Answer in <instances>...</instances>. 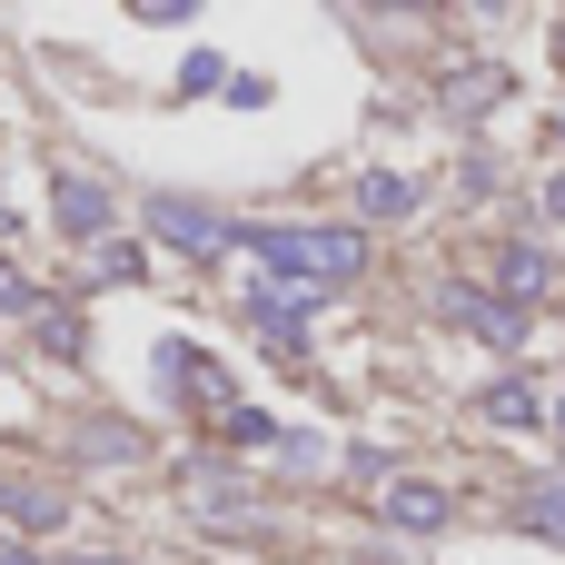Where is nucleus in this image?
<instances>
[{
    "label": "nucleus",
    "mask_w": 565,
    "mask_h": 565,
    "mask_svg": "<svg viewBox=\"0 0 565 565\" xmlns=\"http://www.w3.org/2000/svg\"><path fill=\"white\" fill-rule=\"evenodd\" d=\"M79 565H119V556H79Z\"/></svg>",
    "instance_id": "obj_13"
},
{
    "label": "nucleus",
    "mask_w": 565,
    "mask_h": 565,
    "mask_svg": "<svg viewBox=\"0 0 565 565\" xmlns=\"http://www.w3.org/2000/svg\"><path fill=\"white\" fill-rule=\"evenodd\" d=\"M149 228H159L169 248H228V238H238L228 218H209V209H189V199H159V209H149Z\"/></svg>",
    "instance_id": "obj_2"
},
{
    "label": "nucleus",
    "mask_w": 565,
    "mask_h": 565,
    "mask_svg": "<svg viewBox=\"0 0 565 565\" xmlns=\"http://www.w3.org/2000/svg\"><path fill=\"white\" fill-rule=\"evenodd\" d=\"M487 417H507V427H526V417H536V397H526V387H497V397H487Z\"/></svg>",
    "instance_id": "obj_9"
},
{
    "label": "nucleus",
    "mask_w": 565,
    "mask_h": 565,
    "mask_svg": "<svg viewBox=\"0 0 565 565\" xmlns=\"http://www.w3.org/2000/svg\"><path fill=\"white\" fill-rule=\"evenodd\" d=\"M447 308H457L477 338H516V308H487V298H467V288H447Z\"/></svg>",
    "instance_id": "obj_6"
},
{
    "label": "nucleus",
    "mask_w": 565,
    "mask_h": 565,
    "mask_svg": "<svg viewBox=\"0 0 565 565\" xmlns=\"http://www.w3.org/2000/svg\"><path fill=\"white\" fill-rule=\"evenodd\" d=\"M20 298H30V288H20V278H10V268H0V308H20Z\"/></svg>",
    "instance_id": "obj_10"
},
{
    "label": "nucleus",
    "mask_w": 565,
    "mask_h": 565,
    "mask_svg": "<svg viewBox=\"0 0 565 565\" xmlns=\"http://www.w3.org/2000/svg\"><path fill=\"white\" fill-rule=\"evenodd\" d=\"M447 516H457V507H447V487L387 477V526H417V536H427V526H447Z\"/></svg>",
    "instance_id": "obj_3"
},
{
    "label": "nucleus",
    "mask_w": 565,
    "mask_h": 565,
    "mask_svg": "<svg viewBox=\"0 0 565 565\" xmlns=\"http://www.w3.org/2000/svg\"><path fill=\"white\" fill-rule=\"evenodd\" d=\"M169 387H189L199 407H228V377H218V367H209L199 348H169Z\"/></svg>",
    "instance_id": "obj_4"
},
{
    "label": "nucleus",
    "mask_w": 565,
    "mask_h": 565,
    "mask_svg": "<svg viewBox=\"0 0 565 565\" xmlns=\"http://www.w3.org/2000/svg\"><path fill=\"white\" fill-rule=\"evenodd\" d=\"M0 516H30V526H50V516H60V507H50V497H40V487H0Z\"/></svg>",
    "instance_id": "obj_8"
},
{
    "label": "nucleus",
    "mask_w": 565,
    "mask_h": 565,
    "mask_svg": "<svg viewBox=\"0 0 565 565\" xmlns=\"http://www.w3.org/2000/svg\"><path fill=\"white\" fill-rule=\"evenodd\" d=\"M526 526H536V536H556V546H565V487H546V497H526Z\"/></svg>",
    "instance_id": "obj_7"
},
{
    "label": "nucleus",
    "mask_w": 565,
    "mask_h": 565,
    "mask_svg": "<svg viewBox=\"0 0 565 565\" xmlns=\"http://www.w3.org/2000/svg\"><path fill=\"white\" fill-rule=\"evenodd\" d=\"M546 209H556V218H565V179H556V189H546Z\"/></svg>",
    "instance_id": "obj_12"
},
{
    "label": "nucleus",
    "mask_w": 565,
    "mask_h": 565,
    "mask_svg": "<svg viewBox=\"0 0 565 565\" xmlns=\"http://www.w3.org/2000/svg\"><path fill=\"white\" fill-rule=\"evenodd\" d=\"M60 228H109V189H89V179H60Z\"/></svg>",
    "instance_id": "obj_5"
},
{
    "label": "nucleus",
    "mask_w": 565,
    "mask_h": 565,
    "mask_svg": "<svg viewBox=\"0 0 565 565\" xmlns=\"http://www.w3.org/2000/svg\"><path fill=\"white\" fill-rule=\"evenodd\" d=\"M0 565H30V556H20V546H10V536H0Z\"/></svg>",
    "instance_id": "obj_11"
},
{
    "label": "nucleus",
    "mask_w": 565,
    "mask_h": 565,
    "mask_svg": "<svg viewBox=\"0 0 565 565\" xmlns=\"http://www.w3.org/2000/svg\"><path fill=\"white\" fill-rule=\"evenodd\" d=\"M258 258L288 268V278H358L367 268V238H348V228H268Z\"/></svg>",
    "instance_id": "obj_1"
}]
</instances>
